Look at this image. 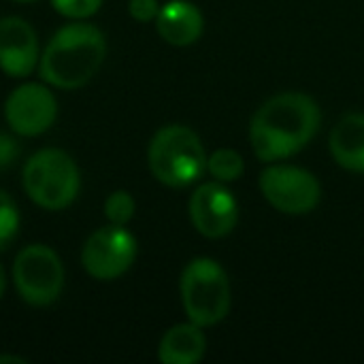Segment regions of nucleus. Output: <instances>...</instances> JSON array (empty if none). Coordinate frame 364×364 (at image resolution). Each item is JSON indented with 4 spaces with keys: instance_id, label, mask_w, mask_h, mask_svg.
I'll list each match as a JSON object with an SVG mask.
<instances>
[{
    "instance_id": "obj_1",
    "label": "nucleus",
    "mask_w": 364,
    "mask_h": 364,
    "mask_svg": "<svg viewBox=\"0 0 364 364\" xmlns=\"http://www.w3.org/2000/svg\"><path fill=\"white\" fill-rule=\"evenodd\" d=\"M322 126L318 100L305 92H279L267 98L252 115L247 136L254 156L264 162H282L301 154Z\"/></svg>"
},
{
    "instance_id": "obj_2",
    "label": "nucleus",
    "mask_w": 364,
    "mask_h": 364,
    "mask_svg": "<svg viewBox=\"0 0 364 364\" xmlns=\"http://www.w3.org/2000/svg\"><path fill=\"white\" fill-rule=\"evenodd\" d=\"M107 41L94 23H66L45 47L38 70L43 81L60 90H77L85 85L102 66Z\"/></svg>"
},
{
    "instance_id": "obj_3",
    "label": "nucleus",
    "mask_w": 364,
    "mask_h": 364,
    "mask_svg": "<svg viewBox=\"0 0 364 364\" xmlns=\"http://www.w3.org/2000/svg\"><path fill=\"white\" fill-rule=\"evenodd\" d=\"M207 156L200 136L183 124L160 128L147 147L149 171L166 188L194 186L207 173Z\"/></svg>"
},
{
    "instance_id": "obj_4",
    "label": "nucleus",
    "mask_w": 364,
    "mask_h": 364,
    "mask_svg": "<svg viewBox=\"0 0 364 364\" xmlns=\"http://www.w3.org/2000/svg\"><path fill=\"white\" fill-rule=\"evenodd\" d=\"M179 296L186 318L203 328L222 324L232 309V286L226 269L209 258H192L179 277Z\"/></svg>"
},
{
    "instance_id": "obj_5",
    "label": "nucleus",
    "mask_w": 364,
    "mask_h": 364,
    "mask_svg": "<svg viewBox=\"0 0 364 364\" xmlns=\"http://www.w3.org/2000/svg\"><path fill=\"white\" fill-rule=\"evenodd\" d=\"M81 175L75 160L62 149H41L23 166V190L47 211L66 209L79 194Z\"/></svg>"
},
{
    "instance_id": "obj_6",
    "label": "nucleus",
    "mask_w": 364,
    "mask_h": 364,
    "mask_svg": "<svg viewBox=\"0 0 364 364\" xmlns=\"http://www.w3.org/2000/svg\"><path fill=\"white\" fill-rule=\"evenodd\" d=\"M258 190L262 198L279 213L301 218L318 209L322 200L320 179L296 164L271 162L258 175Z\"/></svg>"
},
{
    "instance_id": "obj_7",
    "label": "nucleus",
    "mask_w": 364,
    "mask_h": 364,
    "mask_svg": "<svg viewBox=\"0 0 364 364\" xmlns=\"http://www.w3.org/2000/svg\"><path fill=\"white\" fill-rule=\"evenodd\" d=\"M13 282L21 301L32 307H47L60 299L64 288L62 260L47 245H26L13 262Z\"/></svg>"
},
{
    "instance_id": "obj_8",
    "label": "nucleus",
    "mask_w": 364,
    "mask_h": 364,
    "mask_svg": "<svg viewBox=\"0 0 364 364\" xmlns=\"http://www.w3.org/2000/svg\"><path fill=\"white\" fill-rule=\"evenodd\" d=\"M136 260V239L126 226L109 224L92 232L81 250V264L90 277L113 282Z\"/></svg>"
},
{
    "instance_id": "obj_9",
    "label": "nucleus",
    "mask_w": 364,
    "mask_h": 364,
    "mask_svg": "<svg viewBox=\"0 0 364 364\" xmlns=\"http://www.w3.org/2000/svg\"><path fill=\"white\" fill-rule=\"evenodd\" d=\"M188 215L194 230L205 239H224L228 237L239 222V203L228 188L215 179L200 183L190 200Z\"/></svg>"
},
{
    "instance_id": "obj_10",
    "label": "nucleus",
    "mask_w": 364,
    "mask_h": 364,
    "mask_svg": "<svg viewBox=\"0 0 364 364\" xmlns=\"http://www.w3.org/2000/svg\"><path fill=\"white\" fill-rule=\"evenodd\" d=\"M58 115L55 96L41 83L15 87L4 102V117L19 136H38L47 132Z\"/></svg>"
},
{
    "instance_id": "obj_11",
    "label": "nucleus",
    "mask_w": 364,
    "mask_h": 364,
    "mask_svg": "<svg viewBox=\"0 0 364 364\" xmlns=\"http://www.w3.org/2000/svg\"><path fill=\"white\" fill-rule=\"evenodd\" d=\"M38 62L34 28L15 15L0 19V70L9 77H28Z\"/></svg>"
},
{
    "instance_id": "obj_12",
    "label": "nucleus",
    "mask_w": 364,
    "mask_h": 364,
    "mask_svg": "<svg viewBox=\"0 0 364 364\" xmlns=\"http://www.w3.org/2000/svg\"><path fill=\"white\" fill-rule=\"evenodd\" d=\"M154 23L160 38L173 47H190L198 43L205 32L203 11L190 0L164 2Z\"/></svg>"
},
{
    "instance_id": "obj_13",
    "label": "nucleus",
    "mask_w": 364,
    "mask_h": 364,
    "mask_svg": "<svg viewBox=\"0 0 364 364\" xmlns=\"http://www.w3.org/2000/svg\"><path fill=\"white\" fill-rule=\"evenodd\" d=\"M328 151L343 171L364 173V113L350 111L335 122Z\"/></svg>"
},
{
    "instance_id": "obj_14",
    "label": "nucleus",
    "mask_w": 364,
    "mask_h": 364,
    "mask_svg": "<svg viewBox=\"0 0 364 364\" xmlns=\"http://www.w3.org/2000/svg\"><path fill=\"white\" fill-rule=\"evenodd\" d=\"M205 354V328L190 320L171 326L158 343V360L162 364H198Z\"/></svg>"
},
{
    "instance_id": "obj_15",
    "label": "nucleus",
    "mask_w": 364,
    "mask_h": 364,
    "mask_svg": "<svg viewBox=\"0 0 364 364\" xmlns=\"http://www.w3.org/2000/svg\"><path fill=\"white\" fill-rule=\"evenodd\" d=\"M207 173L220 183H235L245 173V158L235 147H218L207 156Z\"/></svg>"
},
{
    "instance_id": "obj_16",
    "label": "nucleus",
    "mask_w": 364,
    "mask_h": 364,
    "mask_svg": "<svg viewBox=\"0 0 364 364\" xmlns=\"http://www.w3.org/2000/svg\"><path fill=\"white\" fill-rule=\"evenodd\" d=\"M136 213V203L130 192L126 190H115L107 196L105 200V215L111 224L117 226H128Z\"/></svg>"
},
{
    "instance_id": "obj_17",
    "label": "nucleus",
    "mask_w": 364,
    "mask_h": 364,
    "mask_svg": "<svg viewBox=\"0 0 364 364\" xmlns=\"http://www.w3.org/2000/svg\"><path fill=\"white\" fill-rule=\"evenodd\" d=\"M19 230V211L13 198L0 190V252L11 245Z\"/></svg>"
},
{
    "instance_id": "obj_18",
    "label": "nucleus",
    "mask_w": 364,
    "mask_h": 364,
    "mask_svg": "<svg viewBox=\"0 0 364 364\" xmlns=\"http://www.w3.org/2000/svg\"><path fill=\"white\" fill-rule=\"evenodd\" d=\"M51 6L68 19H85L100 11L102 0H51Z\"/></svg>"
},
{
    "instance_id": "obj_19",
    "label": "nucleus",
    "mask_w": 364,
    "mask_h": 364,
    "mask_svg": "<svg viewBox=\"0 0 364 364\" xmlns=\"http://www.w3.org/2000/svg\"><path fill=\"white\" fill-rule=\"evenodd\" d=\"M160 2L158 0H128V13L132 19L141 21V23H149L156 21L158 13H160Z\"/></svg>"
},
{
    "instance_id": "obj_20",
    "label": "nucleus",
    "mask_w": 364,
    "mask_h": 364,
    "mask_svg": "<svg viewBox=\"0 0 364 364\" xmlns=\"http://www.w3.org/2000/svg\"><path fill=\"white\" fill-rule=\"evenodd\" d=\"M19 156V145L13 136L0 132V171L9 168Z\"/></svg>"
},
{
    "instance_id": "obj_21",
    "label": "nucleus",
    "mask_w": 364,
    "mask_h": 364,
    "mask_svg": "<svg viewBox=\"0 0 364 364\" xmlns=\"http://www.w3.org/2000/svg\"><path fill=\"white\" fill-rule=\"evenodd\" d=\"M4 363H11V364H23L26 360L23 358H19V356H0V364Z\"/></svg>"
},
{
    "instance_id": "obj_22",
    "label": "nucleus",
    "mask_w": 364,
    "mask_h": 364,
    "mask_svg": "<svg viewBox=\"0 0 364 364\" xmlns=\"http://www.w3.org/2000/svg\"><path fill=\"white\" fill-rule=\"evenodd\" d=\"M4 288H6V275H4V269H2V264H0V299H2V294H4Z\"/></svg>"
},
{
    "instance_id": "obj_23",
    "label": "nucleus",
    "mask_w": 364,
    "mask_h": 364,
    "mask_svg": "<svg viewBox=\"0 0 364 364\" xmlns=\"http://www.w3.org/2000/svg\"><path fill=\"white\" fill-rule=\"evenodd\" d=\"M13 2H34V0H13Z\"/></svg>"
}]
</instances>
